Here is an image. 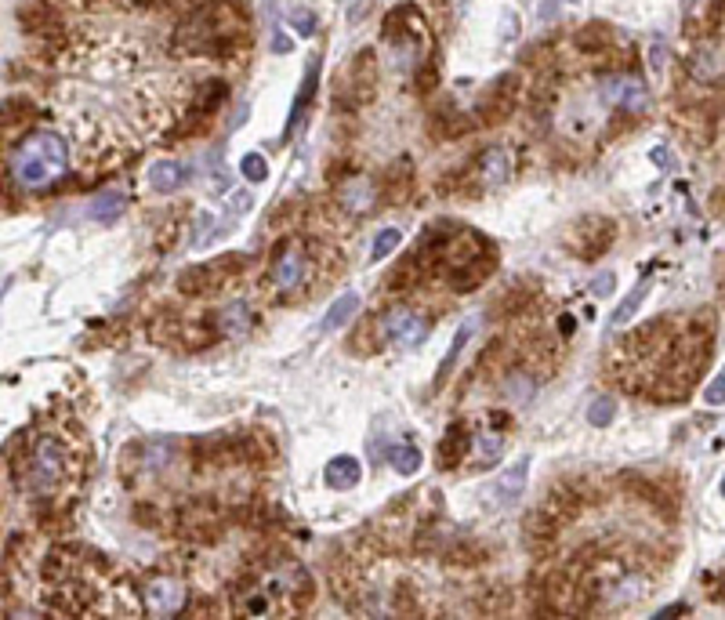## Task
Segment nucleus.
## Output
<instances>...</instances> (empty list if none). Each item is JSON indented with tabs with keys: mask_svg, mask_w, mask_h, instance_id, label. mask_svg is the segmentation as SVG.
<instances>
[{
	"mask_svg": "<svg viewBox=\"0 0 725 620\" xmlns=\"http://www.w3.org/2000/svg\"><path fill=\"white\" fill-rule=\"evenodd\" d=\"M221 319H226V323H221V330H226V334H240L251 323V312H247L243 302H236V305H229L226 312H221Z\"/></svg>",
	"mask_w": 725,
	"mask_h": 620,
	"instance_id": "nucleus-19",
	"label": "nucleus"
},
{
	"mask_svg": "<svg viewBox=\"0 0 725 620\" xmlns=\"http://www.w3.org/2000/svg\"><path fill=\"white\" fill-rule=\"evenodd\" d=\"M356 309H359V294L349 291V294H342L338 302H334V305L326 309V316H323L319 327H323V330H338V327H345V323L356 316Z\"/></svg>",
	"mask_w": 725,
	"mask_h": 620,
	"instance_id": "nucleus-13",
	"label": "nucleus"
},
{
	"mask_svg": "<svg viewBox=\"0 0 725 620\" xmlns=\"http://www.w3.org/2000/svg\"><path fill=\"white\" fill-rule=\"evenodd\" d=\"M309 251L301 244H287L280 254H276L272 261V287L276 291H298L305 287V279H309Z\"/></svg>",
	"mask_w": 725,
	"mask_h": 620,
	"instance_id": "nucleus-3",
	"label": "nucleus"
},
{
	"mask_svg": "<svg viewBox=\"0 0 725 620\" xmlns=\"http://www.w3.org/2000/svg\"><path fill=\"white\" fill-rule=\"evenodd\" d=\"M646 294H649V279H642V284H638V287H635V291H631V294H628V298L617 305V312H613V327H624V323H628V319L638 312V305L646 302Z\"/></svg>",
	"mask_w": 725,
	"mask_h": 620,
	"instance_id": "nucleus-16",
	"label": "nucleus"
},
{
	"mask_svg": "<svg viewBox=\"0 0 725 620\" xmlns=\"http://www.w3.org/2000/svg\"><path fill=\"white\" fill-rule=\"evenodd\" d=\"M272 47H276V51H291V40H287L284 33H276V37H272Z\"/></svg>",
	"mask_w": 725,
	"mask_h": 620,
	"instance_id": "nucleus-29",
	"label": "nucleus"
},
{
	"mask_svg": "<svg viewBox=\"0 0 725 620\" xmlns=\"http://www.w3.org/2000/svg\"><path fill=\"white\" fill-rule=\"evenodd\" d=\"M526 479H530V458H519V461L512 465V472H505V475H500V483H497L500 500L515 504V500L523 497V490H526Z\"/></svg>",
	"mask_w": 725,
	"mask_h": 620,
	"instance_id": "nucleus-10",
	"label": "nucleus"
},
{
	"mask_svg": "<svg viewBox=\"0 0 725 620\" xmlns=\"http://www.w3.org/2000/svg\"><path fill=\"white\" fill-rule=\"evenodd\" d=\"M149 182H152V189L163 193V196H167V193H178V189L185 186V167L175 163V160H160V163H152Z\"/></svg>",
	"mask_w": 725,
	"mask_h": 620,
	"instance_id": "nucleus-8",
	"label": "nucleus"
},
{
	"mask_svg": "<svg viewBox=\"0 0 725 620\" xmlns=\"http://www.w3.org/2000/svg\"><path fill=\"white\" fill-rule=\"evenodd\" d=\"M400 240H403V233H400V229H381V233H377V240H374L370 258H374V261L388 258V254H392V251L400 247Z\"/></svg>",
	"mask_w": 725,
	"mask_h": 620,
	"instance_id": "nucleus-20",
	"label": "nucleus"
},
{
	"mask_svg": "<svg viewBox=\"0 0 725 620\" xmlns=\"http://www.w3.org/2000/svg\"><path fill=\"white\" fill-rule=\"evenodd\" d=\"M210 276H214V269H193V272H185L178 284L185 287V294H203V291H210L207 284H210Z\"/></svg>",
	"mask_w": 725,
	"mask_h": 620,
	"instance_id": "nucleus-22",
	"label": "nucleus"
},
{
	"mask_svg": "<svg viewBox=\"0 0 725 620\" xmlns=\"http://www.w3.org/2000/svg\"><path fill=\"white\" fill-rule=\"evenodd\" d=\"M721 493H725V479H721Z\"/></svg>",
	"mask_w": 725,
	"mask_h": 620,
	"instance_id": "nucleus-31",
	"label": "nucleus"
},
{
	"mask_svg": "<svg viewBox=\"0 0 725 620\" xmlns=\"http://www.w3.org/2000/svg\"><path fill=\"white\" fill-rule=\"evenodd\" d=\"M424 334H428V323L421 312H410V309H392V312H384L377 319V337L388 345H403V349H414L424 342Z\"/></svg>",
	"mask_w": 725,
	"mask_h": 620,
	"instance_id": "nucleus-2",
	"label": "nucleus"
},
{
	"mask_svg": "<svg viewBox=\"0 0 725 620\" xmlns=\"http://www.w3.org/2000/svg\"><path fill=\"white\" fill-rule=\"evenodd\" d=\"M613 284H617V276H613V272H598V276L591 279V291H595V294H609Z\"/></svg>",
	"mask_w": 725,
	"mask_h": 620,
	"instance_id": "nucleus-27",
	"label": "nucleus"
},
{
	"mask_svg": "<svg viewBox=\"0 0 725 620\" xmlns=\"http://www.w3.org/2000/svg\"><path fill=\"white\" fill-rule=\"evenodd\" d=\"M182 602H185V591H182L178 581H171V577H152V581H145V606H149L152 613L175 616V613L182 609Z\"/></svg>",
	"mask_w": 725,
	"mask_h": 620,
	"instance_id": "nucleus-6",
	"label": "nucleus"
},
{
	"mask_svg": "<svg viewBox=\"0 0 725 620\" xmlns=\"http://www.w3.org/2000/svg\"><path fill=\"white\" fill-rule=\"evenodd\" d=\"M450 439H442V446H439V461H442V468H450V465H457L465 454H468V435H461L457 428L454 432H446Z\"/></svg>",
	"mask_w": 725,
	"mask_h": 620,
	"instance_id": "nucleus-15",
	"label": "nucleus"
},
{
	"mask_svg": "<svg viewBox=\"0 0 725 620\" xmlns=\"http://www.w3.org/2000/svg\"><path fill=\"white\" fill-rule=\"evenodd\" d=\"M508 175H512V153H508V149H490V153H482V178H486L490 186L505 182Z\"/></svg>",
	"mask_w": 725,
	"mask_h": 620,
	"instance_id": "nucleus-12",
	"label": "nucleus"
},
{
	"mask_svg": "<svg viewBox=\"0 0 725 620\" xmlns=\"http://www.w3.org/2000/svg\"><path fill=\"white\" fill-rule=\"evenodd\" d=\"M613 417H617V403H613L609 396H602V400H595L591 403V410H588V421L595 425V428H606Z\"/></svg>",
	"mask_w": 725,
	"mask_h": 620,
	"instance_id": "nucleus-21",
	"label": "nucleus"
},
{
	"mask_svg": "<svg viewBox=\"0 0 725 620\" xmlns=\"http://www.w3.org/2000/svg\"><path fill=\"white\" fill-rule=\"evenodd\" d=\"M388 461L396 465L400 475H414V472L421 468V450H414V446H392V450H388Z\"/></svg>",
	"mask_w": 725,
	"mask_h": 620,
	"instance_id": "nucleus-17",
	"label": "nucleus"
},
{
	"mask_svg": "<svg viewBox=\"0 0 725 620\" xmlns=\"http://www.w3.org/2000/svg\"><path fill=\"white\" fill-rule=\"evenodd\" d=\"M66 167H70L66 138L54 131H37L19 145V153L12 160V175L26 189H47L66 175Z\"/></svg>",
	"mask_w": 725,
	"mask_h": 620,
	"instance_id": "nucleus-1",
	"label": "nucleus"
},
{
	"mask_svg": "<svg viewBox=\"0 0 725 620\" xmlns=\"http://www.w3.org/2000/svg\"><path fill=\"white\" fill-rule=\"evenodd\" d=\"M721 294H725V272H721Z\"/></svg>",
	"mask_w": 725,
	"mask_h": 620,
	"instance_id": "nucleus-30",
	"label": "nucleus"
},
{
	"mask_svg": "<svg viewBox=\"0 0 725 620\" xmlns=\"http://www.w3.org/2000/svg\"><path fill=\"white\" fill-rule=\"evenodd\" d=\"M316 77H319V62L312 59L309 62V77L301 80V95H298V102H294V112H291V124H287V131H294L298 128V120H301V105L312 98V87H316Z\"/></svg>",
	"mask_w": 725,
	"mask_h": 620,
	"instance_id": "nucleus-18",
	"label": "nucleus"
},
{
	"mask_svg": "<svg viewBox=\"0 0 725 620\" xmlns=\"http://www.w3.org/2000/svg\"><path fill=\"white\" fill-rule=\"evenodd\" d=\"M291 26H294L301 37H309V33H316V15L305 12V8H294V12H291Z\"/></svg>",
	"mask_w": 725,
	"mask_h": 620,
	"instance_id": "nucleus-26",
	"label": "nucleus"
},
{
	"mask_svg": "<svg viewBox=\"0 0 725 620\" xmlns=\"http://www.w3.org/2000/svg\"><path fill=\"white\" fill-rule=\"evenodd\" d=\"M359 475H363V468H359L356 458H334L326 465V472H323L326 486H334V490H352L359 483Z\"/></svg>",
	"mask_w": 725,
	"mask_h": 620,
	"instance_id": "nucleus-9",
	"label": "nucleus"
},
{
	"mask_svg": "<svg viewBox=\"0 0 725 620\" xmlns=\"http://www.w3.org/2000/svg\"><path fill=\"white\" fill-rule=\"evenodd\" d=\"M479 450H482V461H486V465H493V461L500 458V435H497V432L479 435ZM486 465H482V468H486Z\"/></svg>",
	"mask_w": 725,
	"mask_h": 620,
	"instance_id": "nucleus-25",
	"label": "nucleus"
},
{
	"mask_svg": "<svg viewBox=\"0 0 725 620\" xmlns=\"http://www.w3.org/2000/svg\"><path fill=\"white\" fill-rule=\"evenodd\" d=\"M598 95L609 102V105H617L624 112H631V117H642V112L649 109V91L642 80L635 77H606Z\"/></svg>",
	"mask_w": 725,
	"mask_h": 620,
	"instance_id": "nucleus-4",
	"label": "nucleus"
},
{
	"mask_svg": "<svg viewBox=\"0 0 725 620\" xmlns=\"http://www.w3.org/2000/svg\"><path fill=\"white\" fill-rule=\"evenodd\" d=\"M342 203H345L349 211H367V207L374 203V189H370V182H367L363 175L349 178V182L342 186Z\"/></svg>",
	"mask_w": 725,
	"mask_h": 620,
	"instance_id": "nucleus-14",
	"label": "nucleus"
},
{
	"mask_svg": "<svg viewBox=\"0 0 725 620\" xmlns=\"http://www.w3.org/2000/svg\"><path fill=\"white\" fill-rule=\"evenodd\" d=\"M704 400H707V407H721L725 403V367L714 374V381L704 388Z\"/></svg>",
	"mask_w": 725,
	"mask_h": 620,
	"instance_id": "nucleus-24",
	"label": "nucleus"
},
{
	"mask_svg": "<svg viewBox=\"0 0 725 620\" xmlns=\"http://www.w3.org/2000/svg\"><path fill=\"white\" fill-rule=\"evenodd\" d=\"M124 207H128V193H120V189H102V193L91 200L87 214H91L95 221L109 225V221H117V218L124 214Z\"/></svg>",
	"mask_w": 725,
	"mask_h": 620,
	"instance_id": "nucleus-7",
	"label": "nucleus"
},
{
	"mask_svg": "<svg viewBox=\"0 0 725 620\" xmlns=\"http://www.w3.org/2000/svg\"><path fill=\"white\" fill-rule=\"evenodd\" d=\"M679 613H686V606H682V602H675V606L660 609V613H656V620H663V616H679Z\"/></svg>",
	"mask_w": 725,
	"mask_h": 620,
	"instance_id": "nucleus-28",
	"label": "nucleus"
},
{
	"mask_svg": "<svg viewBox=\"0 0 725 620\" xmlns=\"http://www.w3.org/2000/svg\"><path fill=\"white\" fill-rule=\"evenodd\" d=\"M66 472V458H62V446L54 439H40L33 458H29V475H33V486L37 490H51L54 483L62 479Z\"/></svg>",
	"mask_w": 725,
	"mask_h": 620,
	"instance_id": "nucleus-5",
	"label": "nucleus"
},
{
	"mask_svg": "<svg viewBox=\"0 0 725 620\" xmlns=\"http://www.w3.org/2000/svg\"><path fill=\"white\" fill-rule=\"evenodd\" d=\"M472 330H475V319H468L461 330H457V337H454V345H450V352L442 356V363H439V370H435V381H432V388L439 392L446 381H450V370H454V363L461 360V349L468 345V337H472Z\"/></svg>",
	"mask_w": 725,
	"mask_h": 620,
	"instance_id": "nucleus-11",
	"label": "nucleus"
},
{
	"mask_svg": "<svg viewBox=\"0 0 725 620\" xmlns=\"http://www.w3.org/2000/svg\"><path fill=\"white\" fill-rule=\"evenodd\" d=\"M240 171L251 178V182H261L265 175H268V163H265V156H258V153H247L243 156V163H240Z\"/></svg>",
	"mask_w": 725,
	"mask_h": 620,
	"instance_id": "nucleus-23",
	"label": "nucleus"
}]
</instances>
